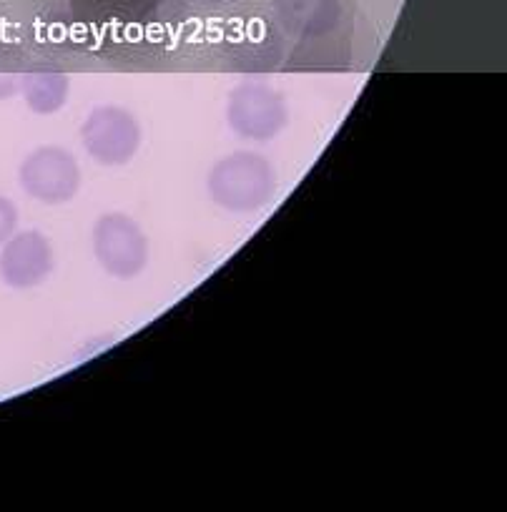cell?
<instances>
[{
    "label": "cell",
    "mask_w": 507,
    "mask_h": 512,
    "mask_svg": "<svg viewBox=\"0 0 507 512\" xmlns=\"http://www.w3.org/2000/svg\"><path fill=\"white\" fill-rule=\"evenodd\" d=\"M226 126L231 134L251 144H269L289 126V103L284 93L259 81L231 88L226 98Z\"/></svg>",
    "instance_id": "2"
},
{
    "label": "cell",
    "mask_w": 507,
    "mask_h": 512,
    "mask_svg": "<svg viewBox=\"0 0 507 512\" xmlns=\"http://www.w3.org/2000/svg\"><path fill=\"white\" fill-rule=\"evenodd\" d=\"M18 181L38 204L61 206L76 199L81 191V166L63 146H38L23 159Z\"/></svg>",
    "instance_id": "5"
},
{
    "label": "cell",
    "mask_w": 507,
    "mask_h": 512,
    "mask_svg": "<svg viewBox=\"0 0 507 512\" xmlns=\"http://www.w3.org/2000/svg\"><path fill=\"white\" fill-rule=\"evenodd\" d=\"M91 249L98 267L121 282H131L149 267V236L139 221L121 211L98 216L91 229Z\"/></svg>",
    "instance_id": "3"
},
{
    "label": "cell",
    "mask_w": 507,
    "mask_h": 512,
    "mask_svg": "<svg viewBox=\"0 0 507 512\" xmlns=\"http://www.w3.org/2000/svg\"><path fill=\"white\" fill-rule=\"evenodd\" d=\"M18 229V206L11 199L0 196V246L6 244Z\"/></svg>",
    "instance_id": "8"
},
{
    "label": "cell",
    "mask_w": 507,
    "mask_h": 512,
    "mask_svg": "<svg viewBox=\"0 0 507 512\" xmlns=\"http://www.w3.org/2000/svg\"><path fill=\"white\" fill-rule=\"evenodd\" d=\"M21 93V76L13 71H0V101H8Z\"/></svg>",
    "instance_id": "9"
},
{
    "label": "cell",
    "mask_w": 507,
    "mask_h": 512,
    "mask_svg": "<svg viewBox=\"0 0 507 512\" xmlns=\"http://www.w3.org/2000/svg\"><path fill=\"white\" fill-rule=\"evenodd\" d=\"M141 123L129 108L103 103L86 116L81 126V144L96 164L118 169L131 164L141 149Z\"/></svg>",
    "instance_id": "4"
},
{
    "label": "cell",
    "mask_w": 507,
    "mask_h": 512,
    "mask_svg": "<svg viewBox=\"0 0 507 512\" xmlns=\"http://www.w3.org/2000/svg\"><path fill=\"white\" fill-rule=\"evenodd\" d=\"M53 246L46 234L36 229L18 231L0 249V279L16 292L38 287L53 272Z\"/></svg>",
    "instance_id": "6"
},
{
    "label": "cell",
    "mask_w": 507,
    "mask_h": 512,
    "mask_svg": "<svg viewBox=\"0 0 507 512\" xmlns=\"http://www.w3.org/2000/svg\"><path fill=\"white\" fill-rule=\"evenodd\" d=\"M21 93L36 116H53L71 96V78L61 71H31L21 76Z\"/></svg>",
    "instance_id": "7"
},
{
    "label": "cell",
    "mask_w": 507,
    "mask_h": 512,
    "mask_svg": "<svg viewBox=\"0 0 507 512\" xmlns=\"http://www.w3.org/2000/svg\"><path fill=\"white\" fill-rule=\"evenodd\" d=\"M277 169L257 151H234L211 166L206 176L209 199L231 214L259 211L277 194Z\"/></svg>",
    "instance_id": "1"
}]
</instances>
